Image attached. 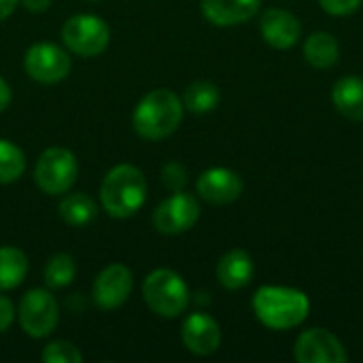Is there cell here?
<instances>
[{
    "label": "cell",
    "mask_w": 363,
    "mask_h": 363,
    "mask_svg": "<svg viewBox=\"0 0 363 363\" xmlns=\"http://www.w3.org/2000/svg\"><path fill=\"white\" fill-rule=\"evenodd\" d=\"M9 104H11V87H9V83L0 77V113L6 111Z\"/></svg>",
    "instance_id": "29"
},
{
    "label": "cell",
    "mask_w": 363,
    "mask_h": 363,
    "mask_svg": "<svg viewBox=\"0 0 363 363\" xmlns=\"http://www.w3.org/2000/svg\"><path fill=\"white\" fill-rule=\"evenodd\" d=\"M45 283L51 289H62L68 287L74 277H77V266L74 259L68 253H55L49 257L47 266H45Z\"/></svg>",
    "instance_id": "22"
},
{
    "label": "cell",
    "mask_w": 363,
    "mask_h": 363,
    "mask_svg": "<svg viewBox=\"0 0 363 363\" xmlns=\"http://www.w3.org/2000/svg\"><path fill=\"white\" fill-rule=\"evenodd\" d=\"M62 40L74 55L81 57H96L100 55L111 40V30L104 19L98 15L81 13L72 15L62 26Z\"/></svg>",
    "instance_id": "6"
},
{
    "label": "cell",
    "mask_w": 363,
    "mask_h": 363,
    "mask_svg": "<svg viewBox=\"0 0 363 363\" xmlns=\"http://www.w3.org/2000/svg\"><path fill=\"white\" fill-rule=\"evenodd\" d=\"M28 257L17 247H0V291H11L26 281Z\"/></svg>",
    "instance_id": "19"
},
{
    "label": "cell",
    "mask_w": 363,
    "mask_h": 363,
    "mask_svg": "<svg viewBox=\"0 0 363 363\" xmlns=\"http://www.w3.org/2000/svg\"><path fill=\"white\" fill-rule=\"evenodd\" d=\"M15 321V306L9 298L0 296V334H4Z\"/></svg>",
    "instance_id": "27"
},
{
    "label": "cell",
    "mask_w": 363,
    "mask_h": 363,
    "mask_svg": "<svg viewBox=\"0 0 363 363\" xmlns=\"http://www.w3.org/2000/svg\"><path fill=\"white\" fill-rule=\"evenodd\" d=\"M162 181L166 185V189L170 191H183V187L187 185L189 181V174H187V168L179 162H170L162 168Z\"/></svg>",
    "instance_id": "25"
},
{
    "label": "cell",
    "mask_w": 363,
    "mask_h": 363,
    "mask_svg": "<svg viewBox=\"0 0 363 363\" xmlns=\"http://www.w3.org/2000/svg\"><path fill=\"white\" fill-rule=\"evenodd\" d=\"M262 0H202V15L219 28L249 21L257 15Z\"/></svg>",
    "instance_id": "15"
},
{
    "label": "cell",
    "mask_w": 363,
    "mask_h": 363,
    "mask_svg": "<svg viewBox=\"0 0 363 363\" xmlns=\"http://www.w3.org/2000/svg\"><path fill=\"white\" fill-rule=\"evenodd\" d=\"M253 274H255L253 259L242 249L228 251L225 255H221V259L217 264V281L221 283V287H225L230 291H238V289L247 287L253 281Z\"/></svg>",
    "instance_id": "16"
},
{
    "label": "cell",
    "mask_w": 363,
    "mask_h": 363,
    "mask_svg": "<svg viewBox=\"0 0 363 363\" xmlns=\"http://www.w3.org/2000/svg\"><path fill=\"white\" fill-rule=\"evenodd\" d=\"M23 6H26V11H30V13H43V11H47L49 6H51V0H19Z\"/></svg>",
    "instance_id": "28"
},
{
    "label": "cell",
    "mask_w": 363,
    "mask_h": 363,
    "mask_svg": "<svg viewBox=\"0 0 363 363\" xmlns=\"http://www.w3.org/2000/svg\"><path fill=\"white\" fill-rule=\"evenodd\" d=\"M79 177V164L72 151L64 147H51L40 153L34 166V181L47 196L66 194Z\"/></svg>",
    "instance_id": "5"
},
{
    "label": "cell",
    "mask_w": 363,
    "mask_h": 363,
    "mask_svg": "<svg viewBox=\"0 0 363 363\" xmlns=\"http://www.w3.org/2000/svg\"><path fill=\"white\" fill-rule=\"evenodd\" d=\"M19 325L30 338H47L60 321V308L51 291L30 289L17 308Z\"/></svg>",
    "instance_id": "7"
},
{
    "label": "cell",
    "mask_w": 363,
    "mask_h": 363,
    "mask_svg": "<svg viewBox=\"0 0 363 363\" xmlns=\"http://www.w3.org/2000/svg\"><path fill=\"white\" fill-rule=\"evenodd\" d=\"M70 66L72 64L68 53L53 43H36L28 47L23 57V68L28 77L45 85L64 81L70 72Z\"/></svg>",
    "instance_id": "9"
},
{
    "label": "cell",
    "mask_w": 363,
    "mask_h": 363,
    "mask_svg": "<svg viewBox=\"0 0 363 363\" xmlns=\"http://www.w3.org/2000/svg\"><path fill=\"white\" fill-rule=\"evenodd\" d=\"M100 202L113 219L136 215L147 202V179L143 170L132 164L111 168L100 185Z\"/></svg>",
    "instance_id": "2"
},
{
    "label": "cell",
    "mask_w": 363,
    "mask_h": 363,
    "mask_svg": "<svg viewBox=\"0 0 363 363\" xmlns=\"http://www.w3.org/2000/svg\"><path fill=\"white\" fill-rule=\"evenodd\" d=\"M91 2H98V0H91Z\"/></svg>",
    "instance_id": "31"
},
{
    "label": "cell",
    "mask_w": 363,
    "mask_h": 363,
    "mask_svg": "<svg viewBox=\"0 0 363 363\" xmlns=\"http://www.w3.org/2000/svg\"><path fill=\"white\" fill-rule=\"evenodd\" d=\"M362 2L363 0H319L321 9L330 15H336V17H345V15L355 13L362 6Z\"/></svg>",
    "instance_id": "26"
},
{
    "label": "cell",
    "mask_w": 363,
    "mask_h": 363,
    "mask_svg": "<svg viewBox=\"0 0 363 363\" xmlns=\"http://www.w3.org/2000/svg\"><path fill=\"white\" fill-rule=\"evenodd\" d=\"M43 362L45 363H81V351L66 340H53L43 349Z\"/></svg>",
    "instance_id": "24"
},
{
    "label": "cell",
    "mask_w": 363,
    "mask_h": 363,
    "mask_svg": "<svg viewBox=\"0 0 363 363\" xmlns=\"http://www.w3.org/2000/svg\"><path fill=\"white\" fill-rule=\"evenodd\" d=\"M26 170L23 151L6 138H0V185L15 183Z\"/></svg>",
    "instance_id": "23"
},
{
    "label": "cell",
    "mask_w": 363,
    "mask_h": 363,
    "mask_svg": "<svg viewBox=\"0 0 363 363\" xmlns=\"http://www.w3.org/2000/svg\"><path fill=\"white\" fill-rule=\"evenodd\" d=\"M134 289V277L128 266L111 264L94 281V302L100 311H117L123 306Z\"/></svg>",
    "instance_id": "10"
},
{
    "label": "cell",
    "mask_w": 363,
    "mask_h": 363,
    "mask_svg": "<svg viewBox=\"0 0 363 363\" xmlns=\"http://www.w3.org/2000/svg\"><path fill=\"white\" fill-rule=\"evenodd\" d=\"M304 57L313 68H332L340 57L338 40L330 32H315L304 43Z\"/></svg>",
    "instance_id": "18"
},
{
    "label": "cell",
    "mask_w": 363,
    "mask_h": 363,
    "mask_svg": "<svg viewBox=\"0 0 363 363\" xmlns=\"http://www.w3.org/2000/svg\"><path fill=\"white\" fill-rule=\"evenodd\" d=\"M198 196L215 206H223V204H232L240 198L245 183L240 179L238 172L230 170V168H208L198 177L196 183Z\"/></svg>",
    "instance_id": "12"
},
{
    "label": "cell",
    "mask_w": 363,
    "mask_h": 363,
    "mask_svg": "<svg viewBox=\"0 0 363 363\" xmlns=\"http://www.w3.org/2000/svg\"><path fill=\"white\" fill-rule=\"evenodd\" d=\"M57 211H60V217L64 223H68L72 228H83L96 219L98 204L87 194H68L62 198Z\"/></svg>",
    "instance_id": "20"
},
{
    "label": "cell",
    "mask_w": 363,
    "mask_h": 363,
    "mask_svg": "<svg viewBox=\"0 0 363 363\" xmlns=\"http://www.w3.org/2000/svg\"><path fill=\"white\" fill-rule=\"evenodd\" d=\"M143 298L151 313L164 319H174L187 311L189 287L174 270L157 268L143 281Z\"/></svg>",
    "instance_id": "4"
},
{
    "label": "cell",
    "mask_w": 363,
    "mask_h": 363,
    "mask_svg": "<svg viewBox=\"0 0 363 363\" xmlns=\"http://www.w3.org/2000/svg\"><path fill=\"white\" fill-rule=\"evenodd\" d=\"M253 311L266 328L291 330L306 321L311 313V300L300 289L266 285L255 291Z\"/></svg>",
    "instance_id": "3"
},
{
    "label": "cell",
    "mask_w": 363,
    "mask_h": 363,
    "mask_svg": "<svg viewBox=\"0 0 363 363\" xmlns=\"http://www.w3.org/2000/svg\"><path fill=\"white\" fill-rule=\"evenodd\" d=\"M294 357L300 363H345L349 359L342 342L323 328L302 332L296 340Z\"/></svg>",
    "instance_id": "11"
},
{
    "label": "cell",
    "mask_w": 363,
    "mask_h": 363,
    "mask_svg": "<svg viewBox=\"0 0 363 363\" xmlns=\"http://www.w3.org/2000/svg\"><path fill=\"white\" fill-rule=\"evenodd\" d=\"M332 102L342 117L351 121H363L362 77H342L332 89Z\"/></svg>",
    "instance_id": "17"
},
{
    "label": "cell",
    "mask_w": 363,
    "mask_h": 363,
    "mask_svg": "<svg viewBox=\"0 0 363 363\" xmlns=\"http://www.w3.org/2000/svg\"><path fill=\"white\" fill-rule=\"evenodd\" d=\"M183 100L170 89H153L134 108L132 125L143 140H162L174 134L183 121Z\"/></svg>",
    "instance_id": "1"
},
{
    "label": "cell",
    "mask_w": 363,
    "mask_h": 363,
    "mask_svg": "<svg viewBox=\"0 0 363 363\" xmlns=\"http://www.w3.org/2000/svg\"><path fill=\"white\" fill-rule=\"evenodd\" d=\"M219 102H221L219 87L215 83H208V81H196L183 94V106L196 115H204V113L215 111L219 106Z\"/></svg>",
    "instance_id": "21"
},
{
    "label": "cell",
    "mask_w": 363,
    "mask_h": 363,
    "mask_svg": "<svg viewBox=\"0 0 363 363\" xmlns=\"http://www.w3.org/2000/svg\"><path fill=\"white\" fill-rule=\"evenodd\" d=\"M181 340H183V347L194 355H200V357L213 355L221 345L219 323L204 313H194L183 321Z\"/></svg>",
    "instance_id": "13"
},
{
    "label": "cell",
    "mask_w": 363,
    "mask_h": 363,
    "mask_svg": "<svg viewBox=\"0 0 363 363\" xmlns=\"http://www.w3.org/2000/svg\"><path fill=\"white\" fill-rule=\"evenodd\" d=\"M200 219V204L191 194L174 191L153 211V228L164 236H177L196 225Z\"/></svg>",
    "instance_id": "8"
},
{
    "label": "cell",
    "mask_w": 363,
    "mask_h": 363,
    "mask_svg": "<svg viewBox=\"0 0 363 363\" xmlns=\"http://www.w3.org/2000/svg\"><path fill=\"white\" fill-rule=\"evenodd\" d=\"M259 32L264 40L274 49H291L302 34L300 19L283 9H268L262 15Z\"/></svg>",
    "instance_id": "14"
},
{
    "label": "cell",
    "mask_w": 363,
    "mask_h": 363,
    "mask_svg": "<svg viewBox=\"0 0 363 363\" xmlns=\"http://www.w3.org/2000/svg\"><path fill=\"white\" fill-rule=\"evenodd\" d=\"M17 2L19 0H0V21L13 15V11L17 9Z\"/></svg>",
    "instance_id": "30"
}]
</instances>
